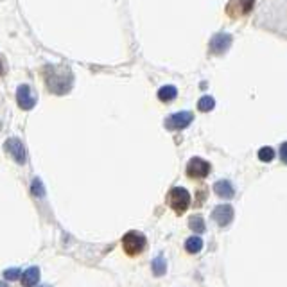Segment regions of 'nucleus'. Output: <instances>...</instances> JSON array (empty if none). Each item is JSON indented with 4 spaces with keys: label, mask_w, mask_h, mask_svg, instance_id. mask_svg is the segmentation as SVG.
I'll return each mask as SVG.
<instances>
[{
    "label": "nucleus",
    "mask_w": 287,
    "mask_h": 287,
    "mask_svg": "<svg viewBox=\"0 0 287 287\" xmlns=\"http://www.w3.org/2000/svg\"><path fill=\"white\" fill-rule=\"evenodd\" d=\"M189 226H190V230L197 231V233H203V231L206 230L205 219H203L201 215H192V217H190V221H189Z\"/></svg>",
    "instance_id": "nucleus-15"
},
{
    "label": "nucleus",
    "mask_w": 287,
    "mask_h": 287,
    "mask_svg": "<svg viewBox=\"0 0 287 287\" xmlns=\"http://www.w3.org/2000/svg\"><path fill=\"white\" fill-rule=\"evenodd\" d=\"M212 217L219 226H228L231 223V219H233V208L230 205H219L212 212Z\"/></svg>",
    "instance_id": "nucleus-7"
},
{
    "label": "nucleus",
    "mask_w": 287,
    "mask_h": 287,
    "mask_svg": "<svg viewBox=\"0 0 287 287\" xmlns=\"http://www.w3.org/2000/svg\"><path fill=\"white\" fill-rule=\"evenodd\" d=\"M280 158H282L283 163H287V142L282 144V147H280Z\"/></svg>",
    "instance_id": "nucleus-21"
},
{
    "label": "nucleus",
    "mask_w": 287,
    "mask_h": 287,
    "mask_svg": "<svg viewBox=\"0 0 287 287\" xmlns=\"http://www.w3.org/2000/svg\"><path fill=\"white\" fill-rule=\"evenodd\" d=\"M178 95V90H176L174 86L167 85V86H162L158 90V99L160 101H163V103H169V101H172V99Z\"/></svg>",
    "instance_id": "nucleus-12"
},
{
    "label": "nucleus",
    "mask_w": 287,
    "mask_h": 287,
    "mask_svg": "<svg viewBox=\"0 0 287 287\" xmlns=\"http://www.w3.org/2000/svg\"><path fill=\"white\" fill-rule=\"evenodd\" d=\"M169 205L178 215L183 214L190 205V194L189 190H185L183 187H176L169 192Z\"/></svg>",
    "instance_id": "nucleus-3"
},
{
    "label": "nucleus",
    "mask_w": 287,
    "mask_h": 287,
    "mask_svg": "<svg viewBox=\"0 0 287 287\" xmlns=\"http://www.w3.org/2000/svg\"><path fill=\"white\" fill-rule=\"evenodd\" d=\"M33 192H35L36 196H43V189H42L40 180H35V183H33Z\"/></svg>",
    "instance_id": "nucleus-20"
},
{
    "label": "nucleus",
    "mask_w": 287,
    "mask_h": 287,
    "mask_svg": "<svg viewBox=\"0 0 287 287\" xmlns=\"http://www.w3.org/2000/svg\"><path fill=\"white\" fill-rule=\"evenodd\" d=\"M6 149L11 153V156H13L18 163L26 162V149H24V146H22V142L18 140V138H9L8 144H6Z\"/></svg>",
    "instance_id": "nucleus-9"
},
{
    "label": "nucleus",
    "mask_w": 287,
    "mask_h": 287,
    "mask_svg": "<svg viewBox=\"0 0 287 287\" xmlns=\"http://www.w3.org/2000/svg\"><path fill=\"white\" fill-rule=\"evenodd\" d=\"M253 2H255V0H240V4H242V11H244V13H249V11H251Z\"/></svg>",
    "instance_id": "nucleus-19"
},
{
    "label": "nucleus",
    "mask_w": 287,
    "mask_h": 287,
    "mask_svg": "<svg viewBox=\"0 0 287 287\" xmlns=\"http://www.w3.org/2000/svg\"><path fill=\"white\" fill-rule=\"evenodd\" d=\"M203 248V240L199 239V237H190V239H187V242H185V249L189 253H199Z\"/></svg>",
    "instance_id": "nucleus-14"
},
{
    "label": "nucleus",
    "mask_w": 287,
    "mask_h": 287,
    "mask_svg": "<svg viewBox=\"0 0 287 287\" xmlns=\"http://www.w3.org/2000/svg\"><path fill=\"white\" fill-rule=\"evenodd\" d=\"M215 108V101H214V97H210V95H205V97H201L199 99V103H197V110L199 112H212Z\"/></svg>",
    "instance_id": "nucleus-13"
},
{
    "label": "nucleus",
    "mask_w": 287,
    "mask_h": 287,
    "mask_svg": "<svg viewBox=\"0 0 287 287\" xmlns=\"http://www.w3.org/2000/svg\"><path fill=\"white\" fill-rule=\"evenodd\" d=\"M258 158H260L262 162H271V160L274 158V151L271 149V147H262V149L258 151Z\"/></svg>",
    "instance_id": "nucleus-17"
},
{
    "label": "nucleus",
    "mask_w": 287,
    "mask_h": 287,
    "mask_svg": "<svg viewBox=\"0 0 287 287\" xmlns=\"http://www.w3.org/2000/svg\"><path fill=\"white\" fill-rule=\"evenodd\" d=\"M4 278L6 280H18L22 278V271L18 267H9V269L4 271Z\"/></svg>",
    "instance_id": "nucleus-18"
},
{
    "label": "nucleus",
    "mask_w": 287,
    "mask_h": 287,
    "mask_svg": "<svg viewBox=\"0 0 287 287\" xmlns=\"http://www.w3.org/2000/svg\"><path fill=\"white\" fill-rule=\"evenodd\" d=\"M17 101L20 104L22 110H31V108L36 104V97L33 95V90H31L27 85H22L18 86L17 90Z\"/></svg>",
    "instance_id": "nucleus-6"
},
{
    "label": "nucleus",
    "mask_w": 287,
    "mask_h": 287,
    "mask_svg": "<svg viewBox=\"0 0 287 287\" xmlns=\"http://www.w3.org/2000/svg\"><path fill=\"white\" fill-rule=\"evenodd\" d=\"M231 45V36L230 35H215L210 42V52L212 54H223V52L228 51V47Z\"/></svg>",
    "instance_id": "nucleus-8"
},
{
    "label": "nucleus",
    "mask_w": 287,
    "mask_h": 287,
    "mask_svg": "<svg viewBox=\"0 0 287 287\" xmlns=\"http://www.w3.org/2000/svg\"><path fill=\"white\" fill-rule=\"evenodd\" d=\"M40 280V267L33 266L22 273V283L24 287H35Z\"/></svg>",
    "instance_id": "nucleus-10"
},
{
    "label": "nucleus",
    "mask_w": 287,
    "mask_h": 287,
    "mask_svg": "<svg viewBox=\"0 0 287 287\" xmlns=\"http://www.w3.org/2000/svg\"><path fill=\"white\" fill-rule=\"evenodd\" d=\"M0 287H8V285H6V283H0Z\"/></svg>",
    "instance_id": "nucleus-23"
},
{
    "label": "nucleus",
    "mask_w": 287,
    "mask_h": 287,
    "mask_svg": "<svg viewBox=\"0 0 287 287\" xmlns=\"http://www.w3.org/2000/svg\"><path fill=\"white\" fill-rule=\"evenodd\" d=\"M194 120V115L190 112H180L165 119L167 129H185Z\"/></svg>",
    "instance_id": "nucleus-5"
},
{
    "label": "nucleus",
    "mask_w": 287,
    "mask_h": 287,
    "mask_svg": "<svg viewBox=\"0 0 287 287\" xmlns=\"http://www.w3.org/2000/svg\"><path fill=\"white\" fill-rule=\"evenodd\" d=\"M45 79H47V85L49 88H52L54 86V83H58V88L54 94L61 95L63 94V90H61V83H65L67 86H72V74L69 72L67 69H63V67H47V70H45Z\"/></svg>",
    "instance_id": "nucleus-1"
},
{
    "label": "nucleus",
    "mask_w": 287,
    "mask_h": 287,
    "mask_svg": "<svg viewBox=\"0 0 287 287\" xmlns=\"http://www.w3.org/2000/svg\"><path fill=\"white\" fill-rule=\"evenodd\" d=\"M42 287H51V285H42Z\"/></svg>",
    "instance_id": "nucleus-24"
},
{
    "label": "nucleus",
    "mask_w": 287,
    "mask_h": 287,
    "mask_svg": "<svg viewBox=\"0 0 287 287\" xmlns=\"http://www.w3.org/2000/svg\"><path fill=\"white\" fill-rule=\"evenodd\" d=\"M0 74H4V67H2V63H0Z\"/></svg>",
    "instance_id": "nucleus-22"
},
{
    "label": "nucleus",
    "mask_w": 287,
    "mask_h": 287,
    "mask_svg": "<svg viewBox=\"0 0 287 287\" xmlns=\"http://www.w3.org/2000/svg\"><path fill=\"white\" fill-rule=\"evenodd\" d=\"M167 271V264H165V258L162 257V255H158V257L153 260V273L156 274V276H162L163 273Z\"/></svg>",
    "instance_id": "nucleus-16"
},
{
    "label": "nucleus",
    "mask_w": 287,
    "mask_h": 287,
    "mask_svg": "<svg viewBox=\"0 0 287 287\" xmlns=\"http://www.w3.org/2000/svg\"><path fill=\"white\" fill-rule=\"evenodd\" d=\"M210 174V163L201 158H192L187 163V176L194 180H201Z\"/></svg>",
    "instance_id": "nucleus-4"
},
{
    "label": "nucleus",
    "mask_w": 287,
    "mask_h": 287,
    "mask_svg": "<svg viewBox=\"0 0 287 287\" xmlns=\"http://www.w3.org/2000/svg\"><path fill=\"white\" fill-rule=\"evenodd\" d=\"M214 192L217 194L219 197H224V199H230V197H233L235 190H233V185H231L230 181L221 180V181H217V183L214 185Z\"/></svg>",
    "instance_id": "nucleus-11"
},
{
    "label": "nucleus",
    "mask_w": 287,
    "mask_h": 287,
    "mask_svg": "<svg viewBox=\"0 0 287 287\" xmlns=\"http://www.w3.org/2000/svg\"><path fill=\"white\" fill-rule=\"evenodd\" d=\"M146 244H147V240L140 231H128V233L122 237V248H124V251L128 253L129 257H135V255L144 251Z\"/></svg>",
    "instance_id": "nucleus-2"
}]
</instances>
